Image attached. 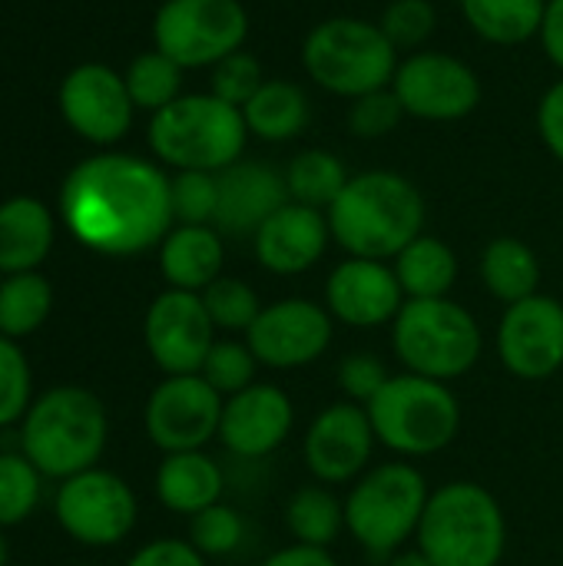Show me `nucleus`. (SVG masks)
Wrapping results in <instances>:
<instances>
[{
    "label": "nucleus",
    "mask_w": 563,
    "mask_h": 566,
    "mask_svg": "<svg viewBox=\"0 0 563 566\" xmlns=\"http://www.w3.org/2000/svg\"><path fill=\"white\" fill-rule=\"evenodd\" d=\"M60 212L73 239L100 255H139L163 245L176 222L163 169L126 153L73 166L60 189Z\"/></svg>",
    "instance_id": "obj_1"
},
{
    "label": "nucleus",
    "mask_w": 563,
    "mask_h": 566,
    "mask_svg": "<svg viewBox=\"0 0 563 566\" xmlns=\"http://www.w3.org/2000/svg\"><path fill=\"white\" fill-rule=\"evenodd\" d=\"M332 239L355 259H395L421 235L425 199L415 182L392 169H372L348 179L325 212Z\"/></svg>",
    "instance_id": "obj_2"
},
{
    "label": "nucleus",
    "mask_w": 563,
    "mask_h": 566,
    "mask_svg": "<svg viewBox=\"0 0 563 566\" xmlns=\"http://www.w3.org/2000/svg\"><path fill=\"white\" fill-rule=\"evenodd\" d=\"M415 537L435 566H498L508 551V521L488 488L451 481L431 491Z\"/></svg>",
    "instance_id": "obj_3"
},
{
    "label": "nucleus",
    "mask_w": 563,
    "mask_h": 566,
    "mask_svg": "<svg viewBox=\"0 0 563 566\" xmlns=\"http://www.w3.org/2000/svg\"><path fill=\"white\" fill-rule=\"evenodd\" d=\"M110 421L100 398L86 388H50L40 395L20 428L27 461L46 478L90 471L106 448Z\"/></svg>",
    "instance_id": "obj_4"
},
{
    "label": "nucleus",
    "mask_w": 563,
    "mask_h": 566,
    "mask_svg": "<svg viewBox=\"0 0 563 566\" xmlns=\"http://www.w3.org/2000/svg\"><path fill=\"white\" fill-rule=\"evenodd\" d=\"M249 126L242 109L212 93L179 96L149 119V146L166 163L196 172H222L242 159Z\"/></svg>",
    "instance_id": "obj_5"
},
{
    "label": "nucleus",
    "mask_w": 563,
    "mask_h": 566,
    "mask_svg": "<svg viewBox=\"0 0 563 566\" xmlns=\"http://www.w3.org/2000/svg\"><path fill=\"white\" fill-rule=\"evenodd\" d=\"M375 438L405 454L428 458L455 444L461 431V405L445 381L425 375H392L385 388L365 405Z\"/></svg>",
    "instance_id": "obj_6"
},
{
    "label": "nucleus",
    "mask_w": 563,
    "mask_h": 566,
    "mask_svg": "<svg viewBox=\"0 0 563 566\" xmlns=\"http://www.w3.org/2000/svg\"><path fill=\"white\" fill-rule=\"evenodd\" d=\"M392 348L411 375L455 381L484 348L475 315L451 298H408L392 322Z\"/></svg>",
    "instance_id": "obj_7"
},
{
    "label": "nucleus",
    "mask_w": 563,
    "mask_h": 566,
    "mask_svg": "<svg viewBox=\"0 0 563 566\" xmlns=\"http://www.w3.org/2000/svg\"><path fill=\"white\" fill-rule=\"evenodd\" d=\"M302 63L322 90L358 99L392 86L398 50L378 23L358 17H332L305 36Z\"/></svg>",
    "instance_id": "obj_8"
},
{
    "label": "nucleus",
    "mask_w": 563,
    "mask_h": 566,
    "mask_svg": "<svg viewBox=\"0 0 563 566\" xmlns=\"http://www.w3.org/2000/svg\"><path fill=\"white\" fill-rule=\"evenodd\" d=\"M428 497V481L418 468L405 461L378 464L352 488L345 527L372 557H392L418 534Z\"/></svg>",
    "instance_id": "obj_9"
},
{
    "label": "nucleus",
    "mask_w": 563,
    "mask_h": 566,
    "mask_svg": "<svg viewBox=\"0 0 563 566\" xmlns=\"http://www.w3.org/2000/svg\"><path fill=\"white\" fill-rule=\"evenodd\" d=\"M249 13L239 0H166L153 20L156 50L186 66H216L242 50Z\"/></svg>",
    "instance_id": "obj_10"
},
{
    "label": "nucleus",
    "mask_w": 563,
    "mask_h": 566,
    "mask_svg": "<svg viewBox=\"0 0 563 566\" xmlns=\"http://www.w3.org/2000/svg\"><path fill=\"white\" fill-rule=\"evenodd\" d=\"M222 395L202 375H169L146 401V434L166 454L202 451L222 421Z\"/></svg>",
    "instance_id": "obj_11"
},
{
    "label": "nucleus",
    "mask_w": 563,
    "mask_h": 566,
    "mask_svg": "<svg viewBox=\"0 0 563 566\" xmlns=\"http://www.w3.org/2000/svg\"><path fill=\"white\" fill-rule=\"evenodd\" d=\"M56 521L86 547H113L136 527V494L113 471L90 468L56 491Z\"/></svg>",
    "instance_id": "obj_12"
},
{
    "label": "nucleus",
    "mask_w": 563,
    "mask_h": 566,
    "mask_svg": "<svg viewBox=\"0 0 563 566\" xmlns=\"http://www.w3.org/2000/svg\"><path fill=\"white\" fill-rule=\"evenodd\" d=\"M392 90L408 116L431 123L465 119L481 103V80L475 70L465 60L431 50L405 56L395 70Z\"/></svg>",
    "instance_id": "obj_13"
},
{
    "label": "nucleus",
    "mask_w": 563,
    "mask_h": 566,
    "mask_svg": "<svg viewBox=\"0 0 563 566\" xmlns=\"http://www.w3.org/2000/svg\"><path fill=\"white\" fill-rule=\"evenodd\" d=\"M332 315L312 298H282L259 312L246 332V345L259 365L292 371L319 361L332 345Z\"/></svg>",
    "instance_id": "obj_14"
},
{
    "label": "nucleus",
    "mask_w": 563,
    "mask_h": 566,
    "mask_svg": "<svg viewBox=\"0 0 563 566\" xmlns=\"http://www.w3.org/2000/svg\"><path fill=\"white\" fill-rule=\"evenodd\" d=\"M146 348L166 375H199L209 348L216 345V325L199 292L169 289L153 298L143 322Z\"/></svg>",
    "instance_id": "obj_15"
},
{
    "label": "nucleus",
    "mask_w": 563,
    "mask_h": 566,
    "mask_svg": "<svg viewBox=\"0 0 563 566\" xmlns=\"http://www.w3.org/2000/svg\"><path fill=\"white\" fill-rule=\"evenodd\" d=\"M501 365L521 381H544L563 368V305L531 295L504 308L498 325Z\"/></svg>",
    "instance_id": "obj_16"
},
{
    "label": "nucleus",
    "mask_w": 563,
    "mask_h": 566,
    "mask_svg": "<svg viewBox=\"0 0 563 566\" xmlns=\"http://www.w3.org/2000/svg\"><path fill=\"white\" fill-rule=\"evenodd\" d=\"M133 109L126 80L103 63H83L60 83V113L86 143L110 146L123 139L133 123Z\"/></svg>",
    "instance_id": "obj_17"
},
{
    "label": "nucleus",
    "mask_w": 563,
    "mask_h": 566,
    "mask_svg": "<svg viewBox=\"0 0 563 566\" xmlns=\"http://www.w3.org/2000/svg\"><path fill=\"white\" fill-rule=\"evenodd\" d=\"M375 441L372 418L362 405H329L305 431V468L319 484H348L368 468Z\"/></svg>",
    "instance_id": "obj_18"
},
{
    "label": "nucleus",
    "mask_w": 563,
    "mask_h": 566,
    "mask_svg": "<svg viewBox=\"0 0 563 566\" xmlns=\"http://www.w3.org/2000/svg\"><path fill=\"white\" fill-rule=\"evenodd\" d=\"M405 305L402 282L395 269L378 259L348 255L332 269L325 282V308L348 328H378L395 322Z\"/></svg>",
    "instance_id": "obj_19"
},
{
    "label": "nucleus",
    "mask_w": 563,
    "mask_h": 566,
    "mask_svg": "<svg viewBox=\"0 0 563 566\" xmlns=\"http://www.w3.org/2000/svg\"><path fill=\"white\" fill-rule=\"evenodd\" d=\"M292 424H295L292 398L279 385L256 381L226 401L219 421V441L236 458L256 461L279 451L289 441Z\"/></svg>",
    "instance_id": "obj_20"
},
{
    "label": "nucleus",
    "mask_w": 563,
    "mask_h": 566,
    "mask_svg": "<svg viewBox=\"0 0 563 566\" xmlns=\"http://www.w3.org/2000/svg\"><path fill=\"white\" fill-rule=\"evenodd\" d=\"M219 202L212 226L219 235H256L269 216H275L289 199L285 176L265 163L239 159L229 169L216 172Z\"/></svg>",
    "instance_id": "obj_21"
},
{
    "label": "nucleus",
    "mask_w": 563,
    "mask_h": 566,
    "mask_svg": "<svg viewBox=\"0 0 563 566\" xmlns=\"http://www.w3.org/2000/svg\"><path fill=\"white\" fill-rule=\"evenodd\" d=\"M332 229L325 212L285 202L275 216L262 222V229L252 235L256 259L272 275H302L309 272L329 249Z\"/></svg>",
    "instance_id": "obj_22"
},
{
    "label": "nucleus",
    "mask_w": 563,
    "mask_h": 566,
    "mask_svg": "<svg viewBox=\"0 0 563 566\" xmlns=\"http://www.w3.org/2000/svg\"><path fill=\"white\" fill-rule=\"evenodd\" d=\"M226 249L216 226H176L159 245V269L173 289L206 292L222 275Z\"/></svg>",
    "instance_id": "obj_23"
},
{
    "label": "nucleus",
    "mask_w": 563,
    "mask_h": 566,
    "mask_svg": "<svg viewBox=\"0 0 563 566\" xmlns=\"http://www.w3.org/2000/svg\"><path fill=\"white\" fill-rule=\"evenodd\" d=\"M53 245V216L33 196L0 206V272H33Z\"/></svg>",
    "instance_id": "obj_24"
},
{
    "label": "nucleus",
    "mask_w": 563,
    "mask_h": 566,
    "mask_svg": "<svg viewBox=\"0 0 563 566\" xmlns=\"http://www.w3.org/2000/svg\"><path fill=\"white\" fill-rule=\"evenodd\" d=\"M222 488H226L222 468L202 451L166 454V461L156 471V497L173 514L192 517V514L219 504Z\"/></svg>",
    "instance_id": "obj_25"
},
{
    "label": "nucleus",
    "mask_w": 563,
    "mask_h": 566,
    "mask_svg": "<svg viewBox=\"0 0 563 566\" xmlns=\"http://www.w3.org/2000/svg\"><path fill=\"white\" fill-rule=\"evenodd\" d=\"M395 275L405 298H448L458 282V259L448 242L421 232L395 255Z\"/></svg>",
    "instance_id": "obj_26"
},
{
    "label": "nucleus",
    "mask_w": 563,
    "mask_h": 566,
    "mask_svg": "<svg viewBox=\"0 0 563 566\" xmlns=\"http://www.w3.org/2000/svg\"><path fill=\"white\" fill-rule=\"evenodd\" d=\"M246 126L265 143H289L309 126V96L289 80H265L242 106Z\"/></svg>",
    "instance_id": "obj_27"
},
{
    "label": "nucleus",
    "mask_w": 563,
    "mask_h": 566,
    "mask_svg": "<svg viewBox=\"0 0 563 566\" xmlns=\"http://www.w3.org/2000/svg\"><path fill=\"white\" fill-rule=\"evenodd\" d=\"M481 279L498 302L514 305V302L538 295L541 262L528 242H521L514 235H501V239L488 242V249L481 255Z\"/></svg>",
    "instance_id": "obj_28"
},
{
    "label": "nucleus",
    "mask_w": 563,
    "mask_h": 566,
    "mask_svg": "<svg viewBox=\"0 0 563 566\" xmlns=\"http://www.w3.org/2000/svg\"><path fill=\"white\" fill-rule=\"evenodd\" d=\"M461 10L471 30L488 43L518 46L541 33L548 0H461Z\"/></svg>",
    "instance_id": "obj_29"
},
{
    "label": "nucleus",
    "mask_w": 563,
    "mask_h": 566,
    "mask_svg": "<svg viewBox=\"0 0 563 566\" xmlns=\"http://www.w3.org/2000/svg\"><path fill=\"white\" fill-rule=\"evenodd\" d=\"M285 527L295 544L309 547H332L345 531V504L322 484L299 488L285 507Z\"/></svg>",
    "instance_id": "obj_30"
},
{
    "label": "nucleus",
    "mask_w": 563,
    "mask_h": 566,
    "mask_svg": "<svg viewBox=\"0 0 563 566\" xmlns=\"http://www.w3.org/2000/svg\"><path fill=\"white\" fill-rule=\"evenodd\" d=\"M348 179L352 176L345 172L342 159L329 149H305L285 169L289 199L319 212H329V206L342 196Z\"/></svg>",
    "instance_id": "obj_31"
},
{
    "label": "nucleus",
    "mask_w": 563,
    "mask_h": 566,
    "mask_svg": "<svg viewBox=\"0 0 563 566\" xmlns=\"http://www.w3.org/2000/svg\"><path fill=\"white\" fill-rule=\"evenodd\" d=\"M53 305L50 282L37 272H17L0 285V335L23 338L33 335Z\"/></svg>",
    "instance_id": "obj_32"
},
{
    "label": "nucleus",
    "mask_w": 563,
    "mask_h": 566,
    "mask_svg": "<svg viewBox=\"0 0 563 566\" xmlns=\"http://www.w3.org/2000/svg\"><path fill=\"white\" fill-rule=\"evenodd\" d=\"M126 90L136 109H149L159 113L163 106H169L173 99H179V86H183V66L176 60H169L159 50L139 53L129 70H126Z\"/></svg>",
    "instance_id": "obj_33"
},
{
    "label": "nucleus",
    "mask_w": 563,
    "mask_h": 566,
    "mask_svg": "<svg viewBox=\"0 0 563 566\" xmlns=\"http://www.w3.org/2000/svg\"><path fill=\"white\" fill-rule=\"evenodd\" d=\"M202 295V305L212 318L216 328L222 332H249L252 322L259 318L262 305H259V295L252 285H246L242 279H229V275H219Z\"/></svg>",
    "instance_id": "obj_34"
},
{
    "label": "nucleus",
    "mask_w": 563,
    "mask_h": 566,
    "mask_svg": "<svg viewBox=\"0 0 563 566\" xmlns=\"http://www.w3.org/2000/svg\"><path fill=\"white\" fill-rule=\"evenodd\" d=\"M40 501V471L27 454H0V527H13L33 514Z\"/></svg>",
    "instance_id": "obj_35"
},
{
    "label": "nucleus",
    "mask_w": 563,
    "mask_h": 566,
    "mask_svg": "<svg viewBox=\"0 0 563 566\" xmlns=\"http://www.w3.org/2000/svg\"><path fill=\"white\" fill-rule=\"evenodd\" d=\"M169 202H173V219L179 226H209L216 219V202H219L216 172L183 169L176 179H169Z\"/></svg>",
    "instance_id": "obj_36"
},
{
    "label": "nucleus",
    "mask_w": 563,
    "mask_h": 566,
    "mask_svg": "<svg viewBox=\"0 0 563 566\" xmlns=\"http://www.w3.org/2000/svg\"><path fill=\"white\" fill-rule=\"evenodd\" d=\"M256 355L249 352L246 342H216L202 361V378L222 395V398H232L239 391H246L249 385H256Z\"/></svg>",
    "instance_id": "obj_37"
},
{
    "label": "nucleus",
    "mask_w": 563,
    "mask_h": 566,
    "mask_svg": "<svg viewBox=\"0 0 563 566\" xmlns=\"http://www.w3.org/2000/svg\"><path fill=\"white\" fill-rule=\"evenodd\" d=\"M246 524L239 517L236 507L229 504H212L199 514H192L189 521V544L202 554V557H226L242 544Z\"/></svg>",
    "instance_id": "obj_38"
},
{
    "label": "nucleus",
    "mask_w": 563,
    "mask_h": 566,
    "mask_svg": "<svg viewBox=\"0 0 563 566\" xmlns=\"http://www.w3.org/2000/svg\"><path fill=\"white\" fill-rule=\"evenodd\" d=\"M262 83H265L262 66L246 50H236L212 66V96H219L222 103H229L236 109H242L262 90Z\"/></svg>",
    "instance_id": "obj_39"
},
{
    "label": "nucleus",
    "mask_w": 563,
    "mask_h": 566,
    "mask_svg": "<svg viewBox=\"0 0 563 566\" xmlns=\"http://www.w3.org/2000/svg\"><path fill=\"white\" fill-rule=\"evenodd\" d=\"M30 411V365L13 338L0 335V428Z\"/></svg>",
    "instance_id": "obj_40"
},
{
    "label": "nucleus",
    "mask_w": 563,
    "mask_h": 566,
    "mask_svg": "<svg viewBox=\"0 0 563 566\" xmlns=\"http://www.w3.org/2000/svg\"><path fill=\"white\" fill-rule=\"evenodd\" d=\"M378 27L395 50H418L435 33V7L428 0H395Z\"/></svg>",
    "instance_id": "obj_41"
},
{
    "label": "nucleus",
    "mask_w": 563,
    "mask_h": 566,
    "mask_svg": "<svg viewBox=\"0 0 563 566\" xmlns=\"http://www.w3.org/2000/svg\"><path fill=\"white\" fill-rule=\"evenodd\" d=\"M402 116H405L402 99L395 96L392 86H385V90H375V93L352 99L348 129L362 139H378V136H388L402 123Z\"/></svg>",
    "instance_id": "obj_42"
},
{
    "label": "nucleus",
    "mask_w": 563,
    "mask_h": 566,
    "mask_svg": "<svg viewBox=\"0 0 563 566\" xmlns=\"http://www.w3.org/2000/svg\"><path fill=\"white\" fill-rule=\"evenodd\" d=\"M388 378H392L388 368L368 352H355V355L342 358V365H338V388L348 395V401H355L362 408L385 388Z\"/></svg>",
    "instance_id": "obj_43"
},
{
    "label": "nucleus",
    "mask_w": 563,
    "mask_h": 566,
    "mask_svg": "<svg viewBox=\"0 0 563 566\" xmlns=\"http://www.w3.org/2000/svg\"><path fill=\"white\" fill-rule=\"evenodd\" d=\"M126 566H206V557L189 541L163 537V541L139 547Z\"/></svg>",
    "instance_id": "obj_44"
},
{
    "label": "nucleus",
    "mask_w": 563,
    "mask_h": 566,
    "mask_svg": "<svg viewBox=\"0 0 563 566\" xmlns=\"http://www.w3.org/2000/svg\"><path fill=\"white\" fill-rule=\"evenodd\" d=\"M538 129L544 146L563 163V80L554 83L538 106Z\"/></svg>",
    "instance_id": "obj_45"
},
{
    "label": "nucleus",
    "mask_w": 563,
    "mask_h": 566,
    "mask_svg": "<svg viewBox=\"0 0 563 566\" xmlns=\"http://www.w3.org/2000/svg\"><path fill=\"white\" fill-rule=\"evenodd\" d=\"M259 566H338V560L325 547H309V544H292L265 557Z\"/></svg>",
    "instance_id": "obj_46"
},
{
    "label": "nucleus",
    "mask_w": 563,
    "mask_h": 566,
    "mask_svg": "<svg viewBox=\"0 0 563 566\" xmlns=\"http://www.w3.org/2000/svg\"><path fill=\"white\" fill-rule=\"evenodd\" d=\"M538 36H541L544 53L551 56V63L563 70V0H548L544 23H541Z\"/></svg>",
    "instance_id": "obj_47"
},
{
    "label": "nucleus",
    "mask_w": 563,
    "mask_h": 566,
    "mask_svg": "<svg viewBox=\"0 0 563 566\" xmlns=\"http://www.w3.org/2000/svg\"><path fill=\"white\" fill-rule=\"evenodd\" d=\"M388 566H435L421 551H402V554H392Z\"/></svg>",
    "instance_id": "obj_48"
},
{
    "label": "nucleus",
    "mask_w": 563,
    "mask_h": 566,
    "mask_svg": "<svg viewBox=\"0 0 563 566\" xmlns=\"http://www.w3.org/2000/svg\"><path fill=\"white\" fill-rule=\"evenodd\" d=\"M0 566H7V544H3V534H0Z\"/></svg>",
    "instance_id": "obj_49"
}]
</instances>
